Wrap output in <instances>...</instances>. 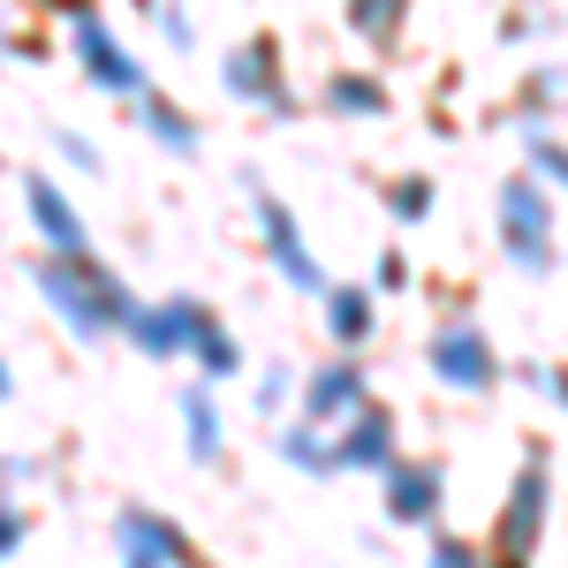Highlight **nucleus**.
Returning a JSON list of instances; mask_svg holds the SVG:
<instances>
[{
	"label": "nucleus",
	"instance_id": "8",
	"mask_svg": "<svg viewBox=\"0 0 568 568\" xmlns=\"http://www.w3.org/2000/svg\"><path fill=\"white\" fill-rule=\"evenodd\" d=\"M220 84L235 91V99H251V106H265V114H288V106H296V91H288V77H281V45L273 39H243L235 53H227Z\"/></svg>",
	"mask_w": 568,
	"mask_h": 568
},
{
	"label": "nucleus",
	"instance_id": "16",
	"mask_svg": "<svg viewBox=\"0 0 568 568\" xmlns=\"http://www.w3.org/2000/svg\"><path fill=\"white\" fill-rule=\"evenodd\" d=\"M190 356H197L205 387L243 372V349H235V334H227V326H220V311H205V304H197V326H190Z\"/></svg>",
	"mask_w": 568,
	"mask_h": 568
},
{
	"label": "nucleus",
	"instance_id": "2",
	"mask_svg": "<svg viewBox=\"0 0 568 568\" xmlns=\"http://www.w3.org/2000/svg\"><path fill=\"white\" fill-rule=\"evenodd\" d=\"M546 508H554V463H546V447H530L524 470H516V493L500 508V530H493V568H530Z\"/></svg>",
	"mask_w": 568,
	"mask_h": 568
},
{
	"label": "nucleus",
	"instance_id": "22",
	"mask_svg": "<svg viewBox=\"0 0 568 568\" xmlns=\"http://www.w3.org/2000/svg\"><path fill=\"white\" fill-rule=\"evenodd\" d=\"M349 31H356V39H372V45H387L394 31H402V8H387V0H356Z\"/></svg>",
	"mask_w": 568,
	"mask_h": 568
},
{
	"label": "nucleus",
	"instance_id": "4",
	"mask_svg": "<svg viewBox=\"0 0 568 568\" xmlns=\"http://www.w3.org/2000/svg\"><path fill=\"white\" fill-rule=\"evenodd\" d=\"M433 379L439 387H455V394H485L493 379H500V349H493V334H485L470 311H447L433 326Z\"/></svg>",
	"mask_w": 568,
	"mask_h": 568
},
{
	"label": "nucleus",
	"instance_id": "14",
	"mask_svg": "<svg viewBox=\"0 0 568 568\" xmlns=\"http://www.w3.org/2000/svg\"><path fill=\"white\" fill-rule=\"evenodd\" d=\"M326 334L342 342V349H364L372 334H379V311H372V288H356V281H326Z\"/></svg>",
	"mask_w": 568,
	"mask_h": 568
},
{
	"label": "nucleus",
	"instance_id": "18",
	"mask_svg": "<svg viewBox=\"0 0 568 568\" xmlns=\"http://www.w3.org/2000/svg\"><path fill=\"white\" fill-rule=\"evenodd\" d=\"M136 114H144V130L160 136L168 152H197V122H190V114H182V106H175V99H168L160 84H152L144 99H136Z\"/></svg>",
	"mask_w": 568,
	"mask_h": 568
},
{
	"label": "nucleus",
	"instance_id": "24",
	"mask_svg": "<svg viewBox=\"0 0 568 568\" xmlns=\"http://www.w3.org/2000/svg\"><path fill=\"white\" fill-rule=\"evenodd\" d=\"M144 16H152V31L168 45H190V16H182V8H144Z\"/></svg>",
	"mask_w": 568,
	"mask_h": 568
},
{
	"label": "nucleus",
	"instance_id": "6",
	"mask_svg": "<svg viewBox=\"0 0 568 568\" xmlns=\"http://www.w3.org/2000/svg\"><path fill=\"white\" fill-rule=\"evenodd\" d=\"M258 235H265V258L281 265V281H288V288L326 296V265L311 258V243H304V227H296V213H288L281 197H265V190H258Z\"/></svg>",
	"mask_w": 568,
	"mask_h": 568
},
{
	"label": "nucleus",
	"instance_id": "26",
	"mask_svg": "<svg viewBox=\"0 0 568 568\" xmlns=\"http://www.w3.org/2000/svg\"><path fill=\"white\" fill-rule=\"evenodd\" d=\"M372 288H387V296H394V288H409V258H394V251H387V258L372 265Z\"/></svg>",
	"mask_w": 568,
	"mask_h": 568
},
{
	"label": "nucleus",
	"instance_id": "17",
	"mask_svg": "<svg viewBox=\"0 0 568 568\" xmlns=\"http://www.w3.org/2000/svg\"><path fill=\"white\" fill-rule=\"evenodd\" d=\"M182 425H190V463H220L227 425H220V402L205 387H182Z\"/></svg>",
	"mask_w": 568,
	"mask_h": 568
},
{
	"label": "nucleus",
	"instance_id": "19",
	"mask_svg": "<svg viewBox=\"0 0 568 568\" xmlns=\"http://www.w3.org/2000/svg\"><path fill=\"white\" fill-rule=\"evenodd\" d=\"M281 455H288L296 470H311V478L342 470V463H334V439L318 433V425H304V417H296V425H281Z\"/></svg>",
	"mask_w": 568,
	"mask_h": 568
},
{
	"label": "nucleus",
	"instance_id": "7",
	"mask_svg": "<svg viewBox=\"0 0 568 568\" xmlns=\"http://www.w3.org/2000/svg\"><path fill=\"white\" fill-rule=\"evenodd\" d=\"M114 546H122V568H190V538L182 524H168L160 508H122L114 516Z\"/></svg>",
	"mask_w": 568,
	"mask_h": 568
},
{
	"label": "nucleus",
	"instance_id": "28",
	"mask_svg": "<svg viewBox=\"0 0 568 568\" xmlns=\"http://www.w3.org/2000/svg\"><path fill=\"white\" fill-rule=\"evenodd\" d=\"M0 394H8V364H0Z\"/></svg>",
	"mask_w": 568,
	"mask_h": 568
},
{
	"label": "nucleus",
	"instance_id": "21",
	"mask_svg": "<svg viewBox=\"0 0 568 568\" xmlns=\"http://www.w3.org/2000/svg\"><path fill=\"white\" fill-rule=\"evenodd\" d=\"M387 213L402 220V227H417V220L433 213V182H425V175H402V182H387Z\"/></svg>",
	"mask_w": 568,
	"mask_h": 568
},
{
	"label": "nucleus",
	"instance_id": "1",
	"mask_svg": "<svg viewBox=\"0 0 568 568\" xmlns=\"http://www.w3.org/2000/svg\"><path fill=\"white\" fill-rule=\"evenodd\" d=\"M39 288L53 296V311H61L77 334H122L130 311H136V296L122 288V273H106L99 258H53V265H39Z\"/></svg>",
	"mask_w": 568,
	"mask_h": 568
},
{
	"label": "nucleus",
	"instance_id": "13",
	"mask_svg": "<svg viewBox=\"0 0 568 568\" xmlns=\"http://www.w3.org/2000/svg\"><path fill=\"white\" fill-rule=\"evenodd\" d=\"M190 326H197V296H168V304H136L122 334L144 356H190Z\"/></svg>",
	"mask_w": 568,
	"mask_h": 568
},
{
	"label": "nucleus",
	"instance_id": "3",
	"mask_svg": "<svg viewBox=\"0 0 568 568\" xmlns=\"http://www.w3.org/2000/svg\"><path fill=\"white\" fill-rule=\"evenodd\" d=\"M493 213H500V243H508V258L524 265V273H546V265H554V197H546V182H538V175H508Z\"/></svg>",
	"mask_w": 568,
	"mask_h": 568
},
{
	"label": "nucleus",
	"instance_id": "9",
	"mask_svg": "<svg viewBox=\"0 0 568 568\" xmlns=\"http://www.w3.org/2000/svg\"><path fill=\"white\" fill-rule=\"evenodd\" d=\"M69 31H77V53H84L91 84H106V91H130V99H144V91H152V77L136 69V61L122 53V45H114V31H106V16H91V8H69Z\"/></svg>",
	"mask_w": 568,
	"mask_h": 568
},
{
	"label": "nucleus",
	"instance_id": "5",
	"mask_svg": "<svg viewBox=\"0 0 568 568\" xmlns=\"http://www.w3.org/2000/svg\"><path fill=\"white\" fill-rule=\"evenodd\" d=\"M356 409H372V379H364L356 356H334V364H318L304 379V425L334 433V425H349Z\"/></svg>",
	"mask_w": 568,
	"mask_h": 568
},
{
	"label": "nucleus",
	"instance_id": "12",
	"mask_svg": "<svg viewBox=\"0 0 568 568\" xmlns=\"http://www.w3.org/2000/svg\"><path fill=\"white\" fill-rule=\"evenodd\" d=\"M23 205H31V227L53 243V258H91V235H84V213L61 197V182L31 175L23 182Z\"/></svg>",
	"mask_w": 568,
	"mask_h": 568
},
{
	"label": "nucleus",
	"instance_id": "10",
	"mask_svg": "<svg viewBox=\"0 0 568 568\" xmlns=\"http://www.w3.org/2000/svg\"><path fill=\"white\" fill-rule=\"evenodd\" d=\"M379 485H387L379 500H387L394 524H417V530H425V524H439V508H447V470L425 463V455H402Z\"/></svg>",
	"mask_w": 568,
	"mask_h": 568
},
{
	"label": "nucleus",
	"instance_id": "23",
	"mask_svg": "<svg viewBox=\"0 0 568 568\" xmlns=\"http://www.w3.org/2000/svg\"><path fill=\"white\" fill-rule=\"evenodd\" d=\"M288 409V364H265V379H258V417H281Z\"/></svg>",
	"mask_w": 568,
	"mask_h": 568
},
{
	"label": "nucleus",
	"instance_id": "11",
	"mask_svg": "<svg viewBox=\"0 0 568 568\" xmlns=\"http://www.w3.org/2000/svg\"><path fill=\"white\" fill-rule=\"evenodd\" d=\"M334 463L342 470H372V478H387L394 463H402V447H394V409H356L349 425H342V439H334Z\"/></svg>",
	"mask_w": 568,
	"mask_h": 568
},
{
	"label": "nucleus",
	"instance_id": "15",
	"mask_svg": "<svg viewBox=\"0 0 568 568\" xmlns=\"http://www.w3.org/2000/svg\"><path fill=\"white\" fill-rule=\"evenodd\" d=\"M318 99H326V114H342V122H379V114H387V84H379L372 69H334Z\"/></svg>",
	"mask_w": 568,
	"mask_h": 568
},
{
	"label": "nucleus",
	"instance_id": "20",
	"mask_svg": "<svg viewBox=\"0 0 568 568\" xmlns=\"http://www.w3.org/2000/svg\"><path fill=\"white\" fill-rule=\"evenodd\" d=\"M524 152H530V168H538L546 182H561V190H568V144L546 130V122H524Z\"/></svg>",
	"mask_w": 568,
	"mask_h": 568
},
{
	"label": "nucleus",
	"instance_id": "27",
	"mask_svg": "<svg viewBox=\"0 0 568 568\" xmlns=\"http://www.w3.org/2000/svg\"><path fill=\"white\" fill-rule=\"evenodd\" d=\"M61 152H69V160H77V168H84V175H99V152H91L84 136H61Z\"/></svg>",
	"mask_w": 568,
	"mask_h": 568
},
{
	"label": "nucleus",
	"instance_id": "25",
	"mask_svg": "<svg viewBox=\"0 0 568 568\" xmlns=\"http://www.w3.org/2000/svg\"><path fill=\"white\" fill-rule=\"evenodd\" d=\"M433 568H485V561H478V546H463V538H439V546H433Z\"/></svg>",
	"mask_w": 568,
	"mask_h": 568
}]
</instances>
